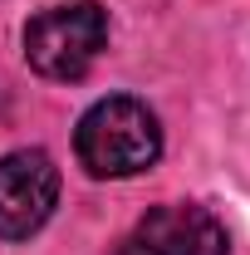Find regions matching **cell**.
I'll use <instances>...</instances> for the list:
<instances>
[{"label":"cell","mask_w":250,"mask_h":255,"mask_svg":"<svg viewBox=\"0 0 250 255\" xmlns=\"http://www.w3.org/2000/svg\"><path fill=\"white\" fill-rule=\"evenodd\" d=\"M74 152L89 167V177H137L162 157V128L147 113V103L113 94L79 118Z\"/></svg>","instance_id":"1"},{"label":"cell","mask_w":250,"mask_h":255,"mask_svg":"<svg viewBox=\"0 0 250 255\" xmlns=\"http://www.w3.org/2000/svg\"><path fill=\"white\" fill-rule=\"evenodd\" d=\"M108 39V15L94 0H74V5H54L44 15H34L25 30V54L44 79H84L89 64L98 59Z\"/></svg>","instance_id":"2"},{"label":"cell","mask_w":250,"mask_h":255,"mask_svg":"<svg viewBox=\"0 0 250 255\" xmlns=\"http://www.w3.org/2000/svg\"><path fill=\"white\" fill-rule=\"evenodd\" d=\"M59 201V167L39 147H20L0 157V236L25 241L49 221Z\"/></svg>","instance_id":"3"},{"label":"cell","mask_w":250,"mask_h":255,"mask_svg":"<svg viewBox=\"0 0 250 255\" xmlns=\"http://www.w3.org/2000/svg\"><path fill=\"white\" fill-rule=\"evenodd\" d=\"M137 255H231L226 246V226L191 201H172V206H152L137 236H132Z\"/></svg>","instance_id":"4"}]
</instances>
